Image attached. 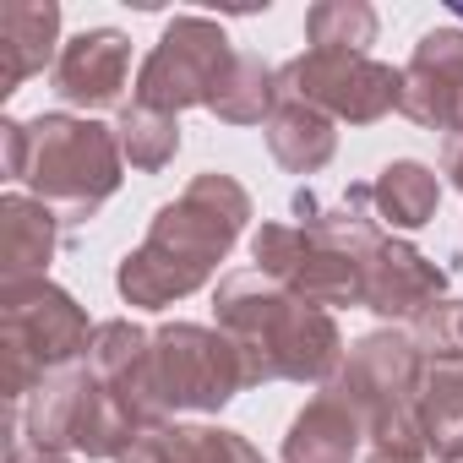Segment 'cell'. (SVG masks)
Segmentation results:
<instances>
[{"label": "cell", "mask_w": 463, "mask_h": 463, "mask_svg": "<svg viewBox=\"0 0 463 463\" xmlns=\"http://www.w3.org/2000/svg\"><path fill=\"white\" fill-rule=\"evenodd\" d=\"M147 349H153V333L131 317H109L99 322L93 333V349H88V365L99 371V382L131 409V420L142 430H153V414H147Z\"/></svg>", "instance_id": "cell-16"}, {"label": "cell", "mask_w": 463, "mask_h": 463, "mask_svg": "<svg viewBox=\"0 0 463 463\" xmlns=\"http://www.w3.org/2000/svg\"><path fill=\"white\" fill-rule=\"evenodd\" d=\"M246 223H251V191L235 175H223V169L191 175L185 191L153 213L142 246L120 257L115 268L120 300L142 311H164L196 295L202 284H213L218 262L235 251Z\"/></svg>", "instance_id": "cell-1"}, {"label": "cell", "mask_w": 463, "mask_h": 463, "mask_svg": "<svg viewBox=\"0 0 463 463\" xmlns=\"http://www.w3.org/2000/svg\"><path fill=\"white\" fill-rule=\"evenodd\" d=\"M273 109H279V71L262 55L241 50L229 77H223V88H218V99H213V115L223 126H268Z\"/></svg>", "instance_id": "cell-22"}, {"label": "cell", "mask_w": 463, "mask_h": 463, "mask_svg": "<svg viewBox=\"0 0 463 463\" xmlns=\"http://www.w3.org/2000/svg\"><path fill=\"white\" fill-rule=\"evenodd\" d=\"M61 104L71 109H126V82H131V39L120 28H82L77 39H66L55 71H50ZM137 88V82H131Z\"/></svg>", "instance_id": "cell-12"}, {"label": "cell", "mask_w": 463, "mask_h": 463, "mask_svg": "<svg viewBox=\"0 0 463 463\" xmlns=\"http://www.w3.org/2000/svg\"><path fill=\"white\" fill-rule=\"evenodd\" d=\"M115 142H120V153H126V164L137 175H158L180 153V115H164V109H147V104H126L115 115Z\"/></svg>", "instance_id": "cell-23"}, {"label": "cell", "mask_w": 463, "mask_h": 463, "mask_svg": "<svg viewBox=\"0 0 463 463\" xmlns=\"http://www.w3.org/2000/svg\"><path fill=\"white\" fill-rule=\"evenodd\" d=\"M115 463H262V452L251 447V436L229 430V425H153L142 430Z\"/></svg>", "instance_id": "cell-17"}, {"label": "cell", "mask_w": 463, "mask_h": 463, "mask_svg": "<svg viewBox=\"0 0 463 463\" xmlns=\"http://www.w3.org/2000/svg\"><path fill=\"white\" fill-rule=\"evenodd\" d=\"M93 322L55 279L0 284V360H6V403H28L39 382L88 360Z\"/></svg>", "instance_id": "cell-5"}, {"label": "cell", "mask_w": 463, "mask_h": 463, "mask_svg": "<svg viewBox=\"0 0 463 463\" xmlns=\"http://www.w3.org/2000/svg\"><path fill=\"white\" fill-rule=\"evenodd\" d=\"M251 262L289 295L338 311V306H365V262L306 235L300 223H262L251 235Z\"/></svg>", "instance_id": "cell-10"}, {"label": "cell", "mask_w": 463, "mask_h": 463, "mask_svg": "<svg viewBox=\"0 0 463 463\" xmlns=\"http://www.w3.org/2000/svg\"><path fill=\"white\" fill-rule=\"evenodd\" d=\"M371 202H376V218H382V229L387 235H409V229H425L430 218H436V207H441V180H436V169L430 164H420V158H392V164H382V175L371 180Z\"/></svg>", "instance_id": "cell-20"}, {"label": "cell", "mask_w": 463, "mask_h": 463, "mask_svg": "<svg viewBox=\"0 0 463 463\" xmlns=\"http://www.w3.org/2000/svg\"><path fill=\"white\" fill-rule=\"evenodd\" d=\"M360 447H371L365 414L333 382L317 387V398H306V409L284 430V463H354Z\"/></svg>", "instance_id": "cell-14"}, {"label": "cell", "mask_w": 463, "mask_h": 463, "mask_svg": "<svg viewBox=\"0 0 463 463\" xmlns=\"http://www.w3.org/2000/svg\"><path fill=\"white\" fill-rule=\"evenodd\" d=\"M420 430L436 463H463V360H425Z\"/></svg>", "instance_id": "cell-21"}, {"label": "cell", "mask_w": 463, "mask_h": 463, "mask_svg": "<svg viewBox=\"0 0 463 463\" xmlns=\"http://www.w3.org/2000/svg\"><path fill=\"white\" fill-rule=\"evenodd\" d=\"M306 39L311 50H354L371 55L376 44V12L365 0H317L306 12Z\"/></svg>", "instance_id": "cell-24"}, {"label": "cell", "mask_w": 463, "mask_h": 463, "mask_svg": "<svg viewBox=\"0 0 463 463\" xmlns=\"http://www.w3.org/2000/svg\"><path fill=\"white\" fill-rule=\"evenodd\" d=\"M447 268H436L420 246L387 235L365 262V311H376L392 327H414L436 300H447Z\"/></svg>", "instance_id": "cell-13"}, {"label": "cell", "mask_w": 463, "mask_h": 463, "mask_svg": "<svg viewBox=\"0 0 463 463\" xmlns=\"http://www.w3.org/2000/svg\"><path fill=\"white\" fill-rule=\"evenodd\" d=\"M0 147H6V180L28 185V196L61 218V229L93 223L126 180L115 126H99L93 115L50 109L33 120H0Z\"/></svg>", "instance_id": "cell-3"}, {"label": "cell", "mask_w": 463, "mask_h": 463, "mask_svg": "<svg viewBox=\"0 0 463 463\" xmlns=\"http://www.w3.org/2000/svg\"><path fill=\"white\" fill-rule=\"evenodd\" d=\"M403 71L354 50H306L279 66V93L322 109L338 126H376L398 109Z\"/></svg>", "instance_id": "cell-9"}, {"label": "cell", "mask_w": 463, "mask_h": 463, "mask_svg": "<svg viewBox=\"0 0 463 463\" xmlns=\"http://www.w3.org/2000/svg\"><path fill=\"white\" fill-rule=\"evenodd\" d=\"M452 137H463V115H458V131H452Z\"/></svg>", "instance_id": "cell-29"}, {"label": "cell", "mask_w": 463, "mask_h": 463, "mask_svg": "<svg viewBox=\"0 0 463 463\" xmlns=\"http://www.w3.org/2000/svg\"><path fill=\"white\" fill-rule=\"evenodd\" d=\"M420 382H425V354L409 338V327H376L354 338L333 376V387L349 392V403L365 414L371 452L392 458H430L420 430Z\"/></svg>", "instance_id": "cell-4"}, {"label": "cell", "mask_w": 463, "mask_h": 463, "mask_svg": "<svg viewBox=\"0 0 463 463\" xmlns=\"http://www.w3.org/2000/svg\"><path fill=\"white\" fill-rule=\"evenodd\" d=\"M61 6L55 0H12L0 12V99L17 93L44 66L61 61Z\"/></svg>", "instance_id": "cell-15"}, {"label": "cell", "mask_w": 463, "mask_h": 463, "mask_svg": "<svg viewBox=\"0 0 463 463\" xmlns=\"http://www.w3.org/2000/svg\"><path fill=\"white\" fill-rule=\"evenodd\" d=\"M213 317L235 338L246 360V382H300V387H327L349 354L344 327L333 311L289 295L257 268L223 273L213 289Z\"/></svg>", "instance_id": "cell-2"}, {"label": "cell", "mask_w": 463, "mask_h": 463, "mask_svg": "<svg viewBox=\"0 0 463 463\" xmlns=\"http://www.w3.org/2000/svg\"><path fill=\"white\" fill-rule=\"evenodd\" d=\"M262 137H268V153L279 158V169H289V175H317L338 153V120H327L322 109L284 99V93H279V109L268 115Z\"/></svg>", "instance_id": "cell-19"}, {"label": "cell", "mask_w": 463, "mask_h": 463, "mask_svg": "<svg viewBox=\"0 0 463 463\" xmlns=\"http://www.w3.org/2000/svg\"><path fill=\"white\" fill-rule=\"evenodd\" d=\"M441 175H447L452 191H463V137H447V147H441Z\"/></svg>", "instance_id": "cell-26"}, {"label": "cell", "mask_w": 463, "mask_h": 463, "mask_svg": "<svg viewBox=\"0 0 463 463\" xmlns=\"http://www.w3.org/2000/svg\"><path fill=\"white\" fill-rule=\"evenodd\" d=\"M452 17H458V28H463V0H458V6H452Z\"/></svg>", "instance_id": "cell-28"}, {"label": "cell", "mask_w": 463, "mask_h": 463, "mask_svg": "<svg viewBox=\"0 0 463 463\" xmlns=\"http://www.w3.org/2000/svg\"><path fill=\"white\" fill-rule=\"evenodd\" d=\"M55 246H61V218L39 196H28V191L0 196V284L50 279Z\"/></svg>", "instance_id": "cell-18"}, {"label": "cell", "mask_w": 463, "mask_h": 463, "mask_svg": "<svg viewBox=\"0 0 463 463\" xmlns=\"http://www.w3.org/2000/svg\"><path fill=\"white\" fill-rule=\"evenodd\" d=\"M398 115H409L425 131H458L463 115V28H430L420 33L414 55L403 61V88H398Z\"/></svg>", "instance_id": "cell-11"}, {"label": "cell", "mask_w": 463, "mask_h": 463, "mask_svg": "<svg viewBox=\"0 0 463 463\" xmlns=\"http://www.w3.org/2000/svg\"><path fill=\"white\" fill-rule=\"evenodd\" d=\"M235 44H229L223 23L213 17H169L158 44L147 50V61L137 66V88H131V104H147V109H164V115H180V109H213L229 66H235Z\"/></svg>", "instance_id": "cell-8"}, {"label": "cell", "mask_w": 463, "mask_h": 463, "mask_svg": "<svg viewBox=\"0 0 463 463\" xmlns=\"http://www.w3.org/2000/svg\"><path fill=\"white\" fill-rule=\"evenodd\" d=\"M23 436L28 447L61 452V458H120L142 436V425L99 382V371L77 360L33 387V398L23 403Z\"/></svg>", "instance_id": "cell-7"}, {"label": "cell", "mask_w": 463, "mask_h": 463, "mask_svg": "<svg viewBox=\"0 0 463 463\" xmlns=\"http://www.w3.org/2000/svg\"><path fill=\"white\" fill-rule=\"evenodd\" d=\"M409 338L420 344V354L425 360H463V300H436L414 327H409Z\"/></svg>", "instance_id": "cell-25"}, {"label": "cell", "mask_w": 463, "mask_h": 463, "mask_svg": "<svg viewBox=\"0 0 463 463\" xmlns=\"http://www.w3.org/2000/svg\"><path fill=\"white\" fill-rule=\"evenodd\" d=\"M365 463H425V458H392V452H365Z\"/></svg>", "instance_id": "cell-27"}, {"label": "cell", "mask_w": 463, "mask_h": 463, "mask_svg": "<svg viewBox=\"0 0 463 463\" xmlns=\"http://www.w3.org/2000/svg\"><path fill=\"white\" fill-rule=\"evenodd\" d=\"M246 360L223 327L202 322H164L153 327L147 349V414L169 425L175 414H218L246 392Z\"/></svg>", "instance_id": "cell-6"}]
</instances>
